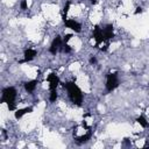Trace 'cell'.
<instances>
[{
    "mask_svg": "<svg viewBox=\"0 0 149 149\" xmlns=\"http://www.w3.org/2000/svg\"><path fill=\"white\" fill-rule=\"evenodd\" d=\"M15 98H16V88L15 87L8 86V87H5L2 90L1 102H6L7 105L15 104Z\"/></svg>",
    "mask_w": 149,
    "mask_h": 149,
    "instance_id": "7a4b0ae2",
    "label": "cell"
},
{
    "mask_svg": "<svg viewBox=\"0 0 149 149\" xmlns=\"http://www.w3.org/2000/svg\"><path fill=\"white\" fill-rule=\"evenodd\" d=\"M20 7H21V9H27V0H21Z\"/></svg>",
    "mask_w": 149,
    "mask_h": 149,
    "instance_id": "2e32d148",
    "label": "cell"
},
{
    "mask_svg": "<svg viewBox=\"0 0 149 149\" xmlns=\"http://www.w3.org/2000/svg\"><path fill=\"white\" fill-rule=\"evenodd\" d=\"M36 55H37V51L35 49H27L24 51V54H23V59L20 61L19 63H28V62L33 61Z\"/></svg>",
    "mask_w": 149,
    "mask_h": 149,
    "instance_id": "ba28073f",
    "label": "cell"
},
{
    "mask_svg": "<svg viewBox=\"0 0 149 149\" xmlns=\"http://www.w3.org/2000/svg\"><path fill=\"white\" fill-rule=\"evenodd\" d=\"M62 44H63V40H62V37H61V36H58V35H57V36L52 40L51 45H50V48H49L50 54L56 55V54L58 52V50L62 48Z\"/></svg>",
    "mask_w": 149,
    "mask_h": 149,
    "instance_id": "5b68a950",
    "label": "cell"
},
{
    "mask_svg": "<svg viewBox=\"0 0 149 149\" xmlns=\"http://www.w3.org/2000/svg\"><path fill=\"white\" fill-rule=\"evenodd\" d=\"M70 6H71V1H66V3L64 5V8H63V14H62L63 21L66 20V16H68V12H69V9H70Z\"/></svg>",
    "mask_w": 149,
    "mask_h": 149,
    "instance_id": "4fadbf2b",
    "label": "cell"
},
{
    "mask_svg": "<svg viewBox=\"0 0 149 149\" xmlns=\"http://www.w3.org/2000/svg\"><path fill=\"white\" fill-rule=\"evenodd\" d=\"M90 63H91V64H97V58H95L94 56H92V57L90 58Z\"/></svg>",
    "mask_w": 149,
    "mask_h": 149,
    "instance_id": "ac0fdd59",
    "label": "cell"
},
{
    "mask_svg": "<svg viewBox=\"0 0 149 149\" xmlns=\"http://www.w3.org/2000/svg\"><path fill=\"white\" fill-rule=\"evenodd\" d=\"M64 23H65V26L68 28H70L71 30L76 31V33H80L81 31V24L79 22H77L76 20H73V19H66L64 21Z\"/></svg>",
    "mask_w": 149,
    "mask_h": 149,
    "instance_id": "8992f818",
    "label": "cell"
},
{
    "mask_svg": "<svg viewBox=\"0 0 149 149\" xmlns=\"http://www.w3.org/2000/svg\"><path fill=\"white\" fill-rule=\"evenodd\" d=\"M47 80H48V83H49V88H50V90L57 88V86H58V84H59V78H58V76H57L56 73L51 72V73L47 77Z\"/></svg>",
    "mask_w": 149,
    "mask_h": 149,
    "instance_id": "52a82bcc",
    "label": "cell"
},
{
    "mask_svg": "<svg viewBox=\"0 0 149 149\" xmlns=\"http://www.w3.org/2000/svg\"><path fill=\"white\" fill-rule=\"evenodd\" d=\"M57 97H58V94H57V90L55 88V90H50V97H49V100L51 101V102H55L56 100H57Z\"/></svg>",
    "mask_w": 149,
    "mask_h": 149,
    "instance_id": "5bb4252c",
    "label": "cell"
},
{
    "mask_svg": "<svg viewBox=\"0 0 149 149\" xmlns=\"http://www.w3.org/2000/svg\"><path fill=\"white\" fill-rule=\"evenodd\" d=\"M102 33H104V40L105 41H109L111 38L114 37V29L112 24H106L105 28H102Z\"/></svg>",
    "mask_w": 149,
    "mask_h": 149,
    "instance_id": "9c48e42d",
    "label": "cell"
},
{
    "mask_svg": "<svg viewBox=\"0 0 149 149\" xmlns=\"http://www.w3.org/2000/svg\"><path fill=\"white\" fill-rule=\"evenodd\" d=\"M91 3H92V5H95V3H97V0H91Z\"/></svg>",
    "mask_w": 149,
    "mask_h": 149,
    "instance_id": "ffe728a7",
    "label": "cell"
},
{
    "mask_svg": "<svg viewBox=\"0 0 149 149\" xmlns=\"http://www.w3.org/2000/svg\"><path fill=\"white\" fill-rule=\"evenodd\" d=\"M93 38L95 41V47H99L105 40H104V33H102V28H100L98 24L94 26L93 28Z\"/></svg>",
    "mask_w": 149,
    "mask_h": 149,
    "instance_id": "277c9868",
    "label": "cell"
},
{
    "mask_svg": "<svg viewBox=\"0 0 149 149\" xmlns=\"http://www.w3.org/2000/svg\"><path fill=\"white\" fill-rule=\"evenodd\" d=\"M37 83H38L37 79H33V80H29V81L24 83V90H26L28 93L34 92V90H35L36 86H37Z\"/></svg>",
    "mask_w": 149,
    "mask_h": 149,
    "instance_id": "8fae6325",
    "label": "cell"
},
{
    "mask_svg": "<svg viewBox=\"0 0 149 149\" xmlns=\"http://www.w3.org/2000/svg\"><path fill=\"white\" fill-rule=\"evenodd\" d=\"M139 13H142V8L141 7H137L136 10H135V14H139Z\"/></svg>",
    "mask_w": 149,
    "mask_h": 149,
    "instance_id": "d6986e66",
    "label": "cell"
},
{
    "mask_svg": "<svg viewBox=\"0 0 149 149\" xmlns=\"http://www.w3.org/2000/svg\"><path fill=\"white\" fill-rule=\"evenodd\" d=\"M31 112H33V107H31V106H29V107H24V108H19V109L15 111L14 116H15V119H21L24 114H27V113H31Z\"/></svg>",
    "mask_w": 149,
    "mask_h": 149,
    "instance_id": "30bf717a",
    "label": "cell"
},
{
    "mask_svg": "<svg viewBox=\"0 0 149 149\" xmlns=\"http://www.w3.org/2000/svg\"><path fill=\"white\" fill-rule=\"evenodd\" d=\"M71 37H72V35H71V34H66V35L64 36V38H63V42H64V43H68V41H69Z\"/></svg>",
    "mask_w": 149,
    "mask_h": 149,
    "instance_id": "e0dca14e",
    "label": "cell"
},
{
    "mask_svg": "<svg viewBox=\"0 0 149 149\" xmlns=\"http://www.w3.org/2000/svg\"><path fill=\"white\" fill-rule=\"evenodd\" d=\"M64 87L66 88L69 98L71 99V101L73 104H76L77 106H80L83 102V92L79 88V86L74 81H68L64 84Z\"/></svg>",
    "mask_w": 149,
    "mask_h": 149,
    "instance_id": "6da1fadb",
    "label": "cell"
},
{
    "mask_svg": "<svg viewBox=\"0 0 149 149\" xmlns=\"http://www.w3.org/2000/svg\"><path fill=\"white\" fill-rule=\"evenodd\" d=\"M136 122H137L141 127H143V128H148V127H149V122L147 121V119H146L143 115L137 116V118H136Z\"/></svg>",
    "mask_w": 149,
    "mask_h": 149,
    "instance_id": "7c38bea8",
    "label": "cell"
},
{
    "mask_svg": "<svg viewBox=\"0 0 149 149\" xmlns=\"http://www.w3.org/2000/svg\"><path fill=\"white\" fill-rule=\"evenodd\" d=\"M119 86V78L115 72H109L106 76V90L107 92L114 91Z\"/></svg>",
    "mask_w": 149,
    "mask_h": 149,
    "instance_id": "3957f363",
    "label": "cell"
},
{
    "mask_svg": "<svg viewBox=\"0 0 149 149\" xmlns=\"http://www.w3.org/2000/svg\"><path fill=\"white\" fill-rule=\"evenodd\" d=\"M61 49H62V51H63V52H65V54H69V52H71V51H72L71 47H70L68 43H64V42H63V44H62V48H61Z\"/></svg>",
    "mask_w": 149,
    "mask_h": 149,
    "instance_id": "9a60e30c",
    "label": "cell"
}]
</instances>
